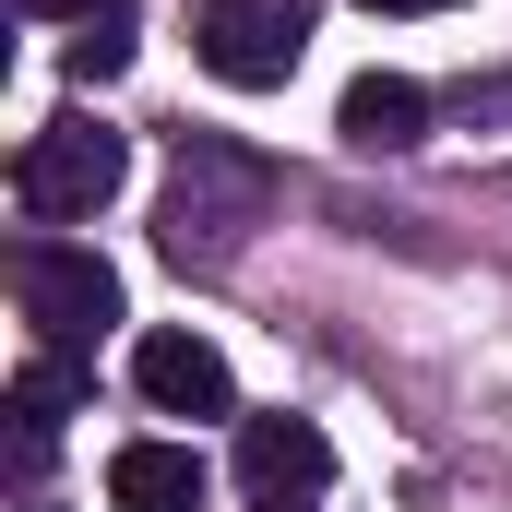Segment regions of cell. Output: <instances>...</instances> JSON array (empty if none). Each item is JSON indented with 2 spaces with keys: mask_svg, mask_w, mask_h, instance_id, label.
Here are the masks:
<instances>
[{
  "mask_svg": "<svg viewBox=\"0 0 512 512\" xmlns=\"http://www.w3.org/2000/svg\"><path fill=\"white\" fill-rule=\"evenodd\" d=\"M24 12H48V24H96V12H120V0H24Z\"/></svg>",
  "mask_w": 512,
  "mask_h": 512,
  "instance_id": "cell-11",
  "label": "cell"
},
{
  "mask_svg": "<svg viewBox=\"0 0 512 512\" xmlns=\"http://www.w3.org/2000/svg\"><path fill=\"white\" fill-rule=\"evenodd\" d=\"M191 48H203V72H215V84L274 96V84L310 60V0H203Z\"/></svg>",
  "mask_w": 512,
  "mask_h": 512,
  "instance_id": "cell-4",
  "label": "cell"
},
{
  "mask_svg": "<svg viewBox=\"0 0 512 512\" xmlns=\"http://www.w3.org/2000/svg\"><path fill=\"white\" fill-rule=\"evenodd\" d=\"M262 215H274V167L239 155V143H215V131H191L179 143V179H167V262H227L251 239Z\"/></svg>",
  "mask_w": 512,
  "mask_h": 512,
  "instance_id": "cell-1",
  "label": "cell"
},
{
  "mask_svg": "<svg viewBox=\"0 0 512 512\" xmlns=\"http://www.w3.org/2000/svg\"><path fill=\"white\" fill-rule=\"evenodd\" d=\"M12 298H24L36 346H96V334L120 322V274L96 251H72V239H24V251H12Z\"/></svg>",
  "mask_w": 512,
  "mask_h": 512,
  "instance_id": "cell-3",
  "label": "cell"
},
{
  "mask_svg": "<svg viewBox=\"0 0 512 512\" xmlns=\"http://www.w3.org/2000/svg\"><path fill=\"white\" fill-rule=\"evenodd\" d=\"M120 179H131V143H120L108 120H48L24 155H12V203H24L36 227H72V215H96Z\"/></svg>",
  "mask_w": 512,
  "mask_h": 512,
  "instance_id": "cell-2",
  "label": "cell"
},
{
  "mask_svg": "<svg viewBox=\"0 0 512 512\" xmlns=\"http://www.w3.org/2000/svg\"><path fill=\"white\" fill-rule=\"evenodd\" d=\"M108 512H203V453L191 441H120L108 453Z\"/></svg>",
  "mask_w": 512,
  "mask_h": 512,
  "instance_id": "cell-7",
  "label": "cell"
},
{
  "mask_svg": "<svg viewBox=\"0 0 512 512\" xmlns=\"http://www.w3.org/2000/svg\"><path fill=\"white\" fill-rule=\"evenodd\" d=\"M108 72H131V0L96 12V24H72V84H108Z\"/></svg>",
  "mask_w": 512,
  "mask_h": 512,
  "instance_id": "cell-10",
  "label": "cell"
},
{
  "mask_svg": "<svg viewBox=\"0 0 512 512\" xmlns=\"http://www.w3.org/2000/svg\"><path fill=\"white\" fill-rule=\"evenodd\" d=\"M262 512H298V501H262Z\"/></svg>",
  "mask_w": 512,
  "mask_h": 512,
  "instance_id": "cell-13",
  "label": "cell"
},
{
  "mask_svg": "<svg viewBox=\"0 0 512 512\" xmlns=\"http://www.w3.org/2000/svg\"><path fill=\"white\" fill-rule=\"evenodd\" d=\"M358 12H453V0H358Z\"/></svg>",
  "mask_w": 512,
  "mask_h": 512,
  "instance_id": "cell-12",
  "label": "cell"
},
{
  "mask_svg": "<svg viewBox=\"0 0 512 512\" xmlns=\"http://www.w3.org/2000/svg\"><path fill=\"white\" fill-rule=\"evenodd\" d=\"M131 382H143V405H155V417H227V405H239L227 358H215L203 334H179V322L131 346Z\"/></svg>",
  "mask_w": 512,
  "mask_h": 512,
  "instance_id": "cell-5",
  "label": "cell"
},
{
  "mask_svg": "<svg viewBox=\"0 0 512 512\" xmlns=\"http://www.w3.org/2000/svg\"><path fill=\"white\" fill-rule=\"evenodd\" d=\"M72 405H84V370H72V346H36V358L12 370V417H24L36 441H48V429H60Z\"/></svg>",
  "mask_w": 512,
  "mask_h": 512,
  "instance_id": "cell-9",
  "label": "cell"
},
{
  "mask_svg": "<svg viewBox=\"0 0 512 512\" xmlns=\"http://www.w3.org/2000/svg\"><path fill=\"white\" fill-rule=\"evenodd\" d=\"M239 477H251V501H310L334 477V441L310 417H239Z\"/></svg>",
  "mask_w": 512,
  "mask_h": 512,
  "instance_id": "cell-6",
  "label": "cell"
},
{
  "mask_svg": "<svg viewBox=\"0 0 512 512\" xmlns=\"http://www.w3.org/2000/svg\"><path fill=\"white\" fill-rule=\"evenodd\" d=\"M334 131H346L358 155H393V143H417V131H429V96H417L405 72H358V84H346V108H334Z\"/></svg>",
  "mask_w": 512,
  "mask_h": 512,
  "instance_id": "cell-8",
  "label": "cell"
}]
</instances>
